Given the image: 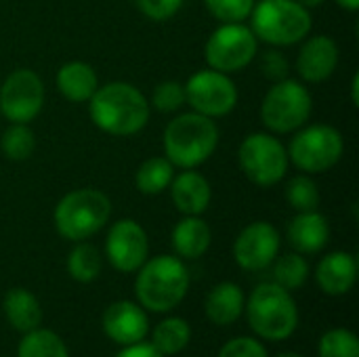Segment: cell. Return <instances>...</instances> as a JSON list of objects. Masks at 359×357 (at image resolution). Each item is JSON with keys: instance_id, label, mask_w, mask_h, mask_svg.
Segmentation results:
<instances>
[{"instance_id": "4fadbf2b", "label": "cell", "mask_w": 359, "mask_h": 357, "mask_svg": "<svg viewBox=\"0 0 359 357\" xmlns=\"http://www.w3.org/2000/svg\"><path fill=\"white\" fill-rule=\"evenodd\" d=\"M105 252L114 269L122 274L137 271L147 261L149 252V240L145 229L133 219L116 221L107 231Z\"/></svg>"}, {"instance_id": "9c48e42d", "label": "cell", "mask_w": 359, "mask_h": 357, "mask_svg": "<svg viewBox=\"0 0 359 357\" xmlns=\"http://www.w3.org/2000/svg\"><path fill=\"white\" fill-rule=\"evenodd\" d=\"M238 164L250 183L267 189L286 177L290 160L286 147L276 135L252 133L238 149Z\"/></svg>"}, {"instance_id": "74e56055", "label": "cell", "mask_w": 359, "mask_h": 357, "mask_svg": "<svg viewBox=\"0 0 359 357\" xmlns=\"http://www.w3.org/2000/svg\"><path fill=\"white\" fill-rule=\"evenodd\" d=\"M351 101H353V105L358 107L359 105V74L353 76V80H351Z\"/></svg>"}, {"instance_id": "d6a6232c", "label": "cell", "mask_w": 359, "mask_h": 357, "mask_svg": "<svg viewBox=\"0 0 359 357\" xmlns=\"http://www.w3.org/2000/svg\"><path fill=\"white\" fill-rule=\"evenodd\" d=\"M208 13L221 23H240L250 17L255 0H204Z\"/></svg>"}, {"instance_id": "ac0fdd59", "label": "cell", "mask_w": 359, "mask_h": 357, "mask_svg": "<svg viewBox=\"0 0 359 357\" xmlns=\"http://www.w3.org/2000/svg\"><path fill=\"white\" fill-rule=\"evenodd\" d=\"M330 240V223L318 210L299 213L288 225V242L299 255H316Z\"/></svg>"}, {"instance_id": "2e32d148", "label": "cell", "mask_w": 359, "mask_h": 357, "mask_svg": "<svg viewBox=\"0 0 359 357\" xmlns=\"http://www.w3.org/2000/svg\"><path fill=\"white\" fill-rule=\"evenodd\" d=\"M147 330L149 320L145 311L130 301H118L103 314V332L118 345H135L145 339Z\"/></svg>"}, {"instance_id": "ba28073f", "label": "cell", "mask_w": 359, "mask_h": 357, "mask_svg": "<svg viewBox=\"0 0 359 357\" xmlns=\"http://www.w3.org/2000/svg\"><path fill=\"white\" fill-rule=\"evenodd\" d=\"M288 160L305 175H320L337 166L345 151L339 128L330 124H311L299 130L288 145Z\"/></svg>"}, {"instance_id": "5b68a950", "label": "cell", "mask_w": 359, "mask_h": 357, "mask_svg": "<svg viewBox=\"0 0 359 357\" xmlns=\"http://www.w3.org/2000/svg\"><path fill=\"white\" fill-rule=\"evenodd\" d=\"M311 13L297 0H261L250 13L255 36L273 46H290L311 32Z\"/></svg>"}, {"instance_id": "60d3db41", "label": "cell", "mask_w": 359, "mask_h": 357, "mask_svg": "<svg viewBox=\"0 0 359 357\" xmlns=\"http://www.w3.org/2000/svg\"><path fill=\"white\" fill-rule=\"evenodd\" d=\"M276 357H303V356H299V353H290V351H286V353H280V356H276Z\"/></svg>"}, {"instance_id": "603a6c76", "label": "cell", "mask_w": 359, "mask_h": 357, "mask_svg": "<svg viewBox=\"0 0 359 357\" xmlns=\"http://www.w3.org/2000/svg\"><path fill=\"white\" fill-rule=\"evenodd\" d=\"M4 316L11 322V326L19 332H29L40 326L42 322V309L38 299L25 290V288H13L4 297Z\"/></svg>"}, {"instance_id": "7a4b0ae2", "label": "cell", "mask_w": 359, "mask_h": 357, "mask_svg": "<svg viewBox=\"0 0 359 357\" xmlns=\"http://www.w3.org/2000/svg\"><path fill=\"white\" fill-rule=\"evenodd\" d=\"M135 280V295L139 303L156 314L175 309L189 290V271L179 257L160 255L145 261Z\"/></svg>"}, {"instance_id": "d590c367", "label": "cell", "mask_w": 359, "mask_h": 357, "mask_svg": "<svg viewBox=\"0 0 359 357\" xmlns=\"http://www.w3.org/2000/svg\"><path fill=\"white\" fill-rule=\"evenodd\" d=\"M261 69L265 74V78H269L271 82H280L288 78V59L280 53V50H265L261 57Z\"/></svg>"}, {"instance_id": "e575fe53", "label": "cell", "mask_w": 359, "mask_h": 357, "mask_svg": "<svg viewBox=\"0 0 359 357\" xmlns=\"http://www.w3.org/2000/svg\"><path fill=\"white\" fill-rule=\"evenodd\" d=\"M217 357H269L265 347L255 341V339H248V337H240V339H233L229 341Z\"/></svg>"}, {"instance_id": "9a60e30c", "label": "cell", "mask_w": 359, "mask_h": 357, "mask_svg": "<svg viewBox=\"0 0 359 357\" xmlns=\"http://www.w3.org/2000/svg\"><path fill=\"white\" fill-rule=\"evenodd\" d=\"M339 44L330 36H313L305 40L297 57V72L305 82L318 84L328 80L339 67Z\"/></svg>"}, {"instance_id": "7402d4cb", "label": "cell", "mask_w": 359, "mask_h": 357, "mask_svg": "<svg viewBox=\"0 0 359 357\" xmlns=\"http://www.w3.org/2000/svg\"><path fill=\"white\" fill-rule=\"evenodd\" d=\"M244 309V292L233 282H221L217 284L204 303L206 318L217 326H229L233 324Z\"/></svg>"}, {"instance_id": "8d00e7d4", "label": "cell", "mask_w": 359, "mask_h": 357, "mask_svg": "<svg viewBox=\"0 0 359 357\" xmlns=\"http://www.w3.org/2000/svg\"><path fill=\"white\" fill-rule=\"evenodd\" d=\"M116 357H164V356H162L154 345L139 341V343H135V345H126V349H122V351H120Z\"/></svg>"}, {"instance_id": "f546056e", "label": "cell", "mask_w": 359, "mask_h": 357, "mask_svg": "<svg viewBox=\"0 0 359 357\" xmlns=\"http://www.w3.org/2000/svg\"><path fill=\"white\" fill-rule=\"evenodd\" d=\"M307 276H309V263L299 252L297 255H292V252L284 255L276 261V267H273L276 284H280L286 290L301 288L307 282Z\"/></svg>"}, {"instance_id": "e0dca14e", "label": "cell", "mask_w": 359, "mask_h": 357, "mask_svg": "<svg viewBox=\"0 0 359 357\" xmlns=\"http://www.w3.org/2000/svg\"><path fill=\"white\" fill-rule=\"evenodd\" d=\"M168 189H170V198L177 210L183 215L200 217L204 210H208L210 200H212V189H210L208 179L194 168H187L175 175Z\"/></svg>"}, {"instance_id": "83f0119b", "label": "cell", "mask_w": 359, "mask_h": 357, "mask_svg": "<svg viewBox=\"0 0 359 357\" xmlns=\"http://www.w3.org/2000/svg\"><path fill=\"white\" fill-rule=\"evenodd\" d=\"M286 202L290 208H294L297 213H307V210H318L322 196L320 189L316 185V181L309 175H297L286 183Z\"/></svg>"}, {"instance_id": "6da1fadb", "label": "cell", "mask_w": 359, "mask_h": 357, "mask_svg": "<svg viewBox=\"0 0 359 357\" xmlns=\"http://www.w3.org/2000/svg\"><path fill=\"white\" fill-rule=\"evenodd\" d=\"M90 120L114 137H130L149 122V101L130 82H109L90 97Z\"/></svg>"}, {"instance_id": "277c9868", "label": "cell", "mask_w": 359, "mask_h": 357, "mask_svg": "<svg viewBox=\"0 0 359 357\" xmlns=\"http://www.w3.org/2000/svg\"><path fill=\"white\" fill-rule=\"evenodd\" d=\"M111 217V200L95 187H82L65 194L55 206L53 219L57 231L69 242H82L101 231Z\"/></svg>"}, {"instance_id": "4dcf8cb0", "label": "cell", "mask_w": 359, "mask_h": 357, "mask_svg": "<svg viewBox=\"0 0 359 357\" xmlns=\"http://www.w3.org/2000/svg\"><path fill=\"white\" fill-rule=\"evenodd\" d=\"M320 357H359L358 337L347 328H334L320 339Z\"/></svg>"}, {"instance_id": "f1b7e54d", "label": "cell", "mask_w": 359, "mask_h": 357, "mask_svg": "<svg viewBox=\"0 0 359 357\" xmlns=\"http://www.w3.org/2000/svg\"><path fill=\"white\" fill-rule=\"evenodd\" d=\"M0 149L8 160L23 162L36 149V135L27 124H11L0 137Z\"/></svg>"}, {"instance_id": "44dd1931", "label": "cell", "mask_w": 359, "mask_h": 357, "mask_svg": "<svg viewBox=\"0 0 359 357\" xmlns=\"http://www.w3.org/2000/svg\"><path fill=\"white\" fill-rule=\"evenodd\" d=\"M212 242L208 223L200 217L185 215L172 229V248L183 259H200Z\"/></svg>"}, {"instance_id": "1f68e13d", "label": "cell", "mask_w": 359, "mask_h": 357, "mask_svg": "<svg viewBox=\"0 0 359 357\" xmlns=\"http://www.w3.org/2000/svg\"><path fill=\"white\" fill-rule=\"evenodd\" d=\"M158 112L162 114H172L179 112L187 101H185V86L177 80H164L160 82L154 93H151V101H149Z\"/></svg>"}, {"instance_id": "30bf717a", "label": "cell", "mask_w": 359, "mask_h": 357, "mask_svg": "<svg viewBox=\"0 0 359 357\" xmlns=\"http://www.w3.org/2000/svg\"><path fill=\"white\" fill-rule=\"evenodd\" d=\"M259 53V38L240 23H221L204 44V59L210 69L236 74L248 67Z\"/></svg>"}, {"instance_id": "52a82bcc", "label": "cell", "mask_w": 359, "mask_h": 357, "mask_svg": "<svg viewBox=\"0 0 359 357\" xmlns=\"http://www.w3.org/2000/svg\"><path fill=\"white\" fill-rule=\"evenodd\" d=\"M313 112V99L309 88L292 78L273 82L261 103L263 124L278 135L294 133L309 120Z\"/></svg>"}, {"instance_id": "8fae6325", "label": "cell", "mask_w": 359, "mask_h": 357, "mask_svg": "<svg viewBox=\"0 0 359 357\" xmlns=\"http://www.w3.org/2000/svg\"><path fill=\"white\" fill-rule=\"evenodd\" d=\"M185 101L194 112L208 118H223L238 105V86L229 74L200 69L185 84Z\"/></svg>"}, {"instance_id": "ffe728a7", "label": "cell", "mask_w": 359, "mask_h": 357, "mask_svg": "<svg viewBox=\"0 0 359 357\" xmlns=\"http://www.w3.org/2000/svg\"><path fill=\"white\" fill-rule=\"evenodd\" d=\"M57 88L72 103H86L99 88V78L86 61H67L57 72Z\"/></svg>"}, {"instance_id": "4316f807", "label": "cell", "mask_w": 359, "mask_h": 357, "mask_svg": "<svg viewBox=\"0 0 359 357\" xmlns=\"http://www.w3.org/2000/svg\"><path fill=\"white\" fill-rule=\"evenodd\" d=\"M17 357H69L65 343L50 330H29L23 335Z\"/></svg>"}, {"instance_id": "3957f363", "label": "cell", "mask_w": 359, "mask_h": 357, "mask_svg": "<svg viewBox=\"0 0 359 357\" xmlns=\"http://www.w3.org/2000/svg\"><path fill=\"white\" fill-rule=\"evenodd\" d=\"M219 145V126L212 118L187 112L168 122L164 130V154L177 168L204 164Z\"/></svg>"}, {"instance_id": "cb8c5ba5", "label": "cell", "mask_w": 359, "mask_h": 357, "mask_svg": "<svg viewBox=\"0 0 359 357\" xmlns=\"http://www.w3.org/2000/svg\"><path fill=\"white\" fill-rule=\"evenodd\" d=\"M175 177V166L166 156H156L145 160L135 173V185L141 194L156 196L168 189Z\"/></svg>"}, {"instance_id": "ab89813d", "label": "cell", "mask_w": 359, "mask_h": 357, "mask_svg": "<svg viewBox=\"0 0 359 357\" xmlns=\"http://www.w3.org/2000/svg\"><path fill=\"white\" fill-rule=\"evenodd\" d=\"M299 4H303L305 8H316V6H320L324 0H297Z\"/></svg>"}, {"instance_id": "f35d334b", "label": "cell", "mask_w": 359, "mask_h": 357, "mask_svg": "<svg viewBox=\"0 0 359 357\" xmlns=\"http://www.w3.org/2000/svg\"><path fill=\"white\" fill-rule=\"evenodd\" d=\"M341 8H345V11H351V13H355L359 11V0H334Z\"/></svg>"}, {"instance_id": "484cf974", "label": "cell", "mask_w": 359, "mask_h": 357, "mask_svg": "<svg viewBox=\"0 0 359 357\" xmlns=\"http://www.w3.org/2000/svg\"><path fill=\"white\" fill-rule=\"evenodd\" d=\"M191 339V328L181 318H166L154 328V347L162 356H175L187 347Z\"/></svg>"}, {"instance_id": "8992f818", "label": "cell", "mask_w": 359, "mask_h": 357, "mask_svg": "<svg viewBox=\"0 0 359 357\" xmlns=\"http://www.w3.org/2000/svg\"><path fill=\"white\" fill-rule=\"evenodd\" d=\"M250 328L267 341H284L292 337L299 324V309L290 290L280 284H259L246 305Z\"/></svg>"}, {"instance_id": "836d02e7", "label": "cell", "mask_w": 359, "mask_h": 357, "mask_svg": "<svg viewBox=\"0 0 359 357\" xmlns=\"http://www.w3.org/2000/svg\"><path fill=\"white\" fill-rule=\"evenodd\" d=\"M135 2H137L139 11L147 19H151V21H168L181 11L185 0H135Z\"/></svg>"}, {"instance_id": "7c38bea8", "label": "cell", "mask_w": 359, "mask_h": 357, "mask_svg": "<svg viewBox=\"0 0 359 357\" xmlns=\"http://www.w3.org/2000/svg\"><path fill=\"white\" fill-rule=\"evenodd\" d=\"M44 107V82L34 69L21 67L0 86V114L11 124H29Z\"/></svg>"}, {"instance_id": "d6986e66", "label": "cell", "mask_w": 359, "mask_h": 357, "mask_svg": "<svg viewBox=\"0 0 359 357\" xmlns=\"http://www.w3.org/2000/svg\"><path fill=\"white\" fill-rule=\"evenodd\" d=\"M355 278H358L355 257L341 250L326 255L316 269L318 286L330 297H341L349 292L355 284Z\"/></svg>"}, {"instance_id": "d4e9b609", "label": "cell", "mask_w": 359, "mask_h": 357, "mask_svg": "<svg viewBox=\"0 0 359 357\" xmlns=\"http://www.w3.org/2000/svg\"><path fill=\"white\" fill-rule=\"evenodd\" d=\"M103 267L101 255L93 244H86L84 240L74 246L67 255V274L80 282V284H90L99 278Z\"/></svg>"}, {"instance_id": "5bb4252c", "label": "cell", "mask_w": 359, "mask_h": 357, "mask_svg": "<svg viewBox=\"0 0 359 357\" xmlns=\"http://www.w3.org/2000/svg\"><path fill=\"white\" fill-rule=\"evenodd\" d=\"M280 250V234L267 221L246 225L233 242V259L246 271H261L276 261Z\"/></svg>"}]
</instances>
